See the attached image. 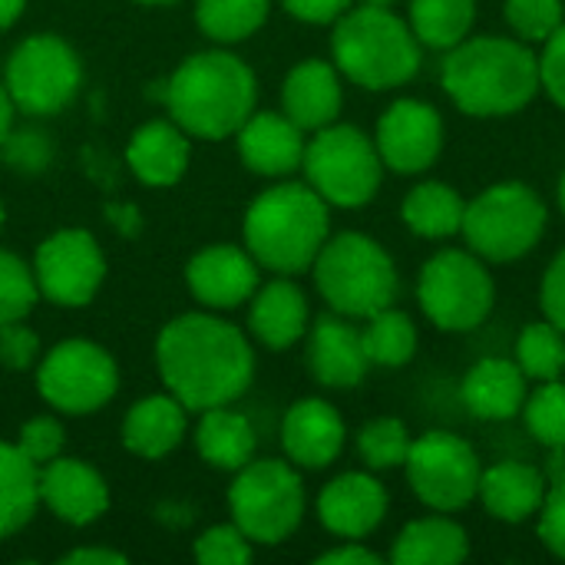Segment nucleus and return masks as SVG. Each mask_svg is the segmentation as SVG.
I'll use <instances>...</instances> for the list:
<instances>
[{
  "label": "nucleus",
  "mask_w": 565,
  "mask_h": 565,
  "mask_svg": "<svg viewBox=\"0 0 565 565\" xmlns=\"http://www.w3.org/2000/svg\"><path fill=\"white\" fill-rule=\"evenodd\" d=\"M195 559L202 565H245L252 563V540L235 526H212L195 540Z\"/></svg>",
  "instance_id": "ea45409f"
},
{
  "label": "nucleus",
  "mask_w": 565,
  "mask_h": 565,
  "mask_svg": "<svg viewBox=\"0 0 565 565\" xmlns=\"http://www.w3.org/2000/svg\"><path fill=\"white\" fill-rule=\"evenodd\" d=\"M40 503L70 526H89L109 510V487L89 463L60 454L40 467Z\"/></svg>",
  "instance_id": "f3484780"
},
{
  "label": "nucleus",
  "mask_w": 565,
  "mask_h": 565,
  "mask_svg": "<svg viewBox=\"0 0 565 565\" xmlns=\"http://www.w3.org/2000/svg\"><path fill=\"white\" fill-rule=\"evenodd\" d=\"M36 391L53 411L86 417L116 397L119 367L106 348L73 338L36 361Z\"/></svg>",
  "instance_id": "9b49d317"
},
{
  "label": "nucleus",
  "mask_w": 565,
  "mask_h": 565,
  "mask_svg": "<svg viewBox=\"0 0 565 565\" xmlns=\"http://www.w3.org/2000/svg\"><path fill=\"white\" fill-rule=\"evenodd\" d=\"M308 364L324 387H358L371 367L361 331L351 328L344 318H331V315L311 328Z\"/></svg>",
  "instance_id": "b1692460"
},
{
  "label": "nucleus",
  "mask_w": 565,
  "mask_h": 565,
  "mask_svg": "<svg viewBox=\"0 0 565 565\" xmlns=\"http://www.w3.org/2000/svg\"><path fill=\"white\" fill-rule=\"evenodd\" d=\"M139 3H172V0H139Z\"/></svg>",
  "instance_id": "4d7b16f0"
},
{
  "label": "nucleus",
  "mask_w": 565,
  "mask_h": 565,
  "mask_svg": "<svg viewBox=\"0 0 565 565\" xmlns=\"http://www.w3.org/2000/svg\"><path fill=\"white\" fill-rule=\"evenodd\" d=\"M361 3H374V7H391L394 0H361Z\"/></svg>",
  "instance_id": "864d4df0"
},
{
  "label": "nucleus",
  "mask_w": 565,
  "mask_h": 565,
  "mask_svg": "<svg viewBox=\"0 0 565 565\" xmlns=\"http://www.w3.org/2000/svg\"><path fill=\"white\" fill-rule=\"evenodd\" d=\"M440 79L467 116H510L540 93V56L520 40L473 36L450 46Z\"/></svg>",
  "instance_id": "7ed1b4c3"
},
{
  "label": "nucleus",
  "mask_w": 565,
  "mask_h": 565,
  "mask_svg": "<svg viewBox=\"0 0 565 565\" xmlns=\"http://www.w3.org/2000/svg\"><path fill=\"white\" fill-rule=\"evenodd\" d=\"M384 513L387 493L367 473H344L331 480L318 497V516L324 530L341 540H364L381 526Z\"/></svg>",
  "instance_id": "6ab92c4d"
},
{
  "label": "nucleus",
  "mask_w": 565,
  "mask_h": 565,
  "mask_svg": "<svg viewBox=\"0 0 565 565\" xmlns=\"http://www.w3.org/2000/svg\"><path fill=\"white\" fill-rule=\"evenodd\" d=\"M477 17V0H414L411 3V30L420 43L434 50L457 46Z\"/></svg>",
  "instance_id": "2f4dec72"
},
{
  "label": "nucleus",
  "mask_w": 565,
  "mask_h": 565,
  "mask_svg": "<svg viewBox=\"0 0 565 565\" xmlns=\"http://www.w3.org/2000/svg\"><path fill=\"white\" fill-rule=\"evenodd\" d=\"M550 487L553 483H563L565 480V450H553V460H550V473H546Z\"/></svg>",
  "instance_id": "603ef678"
},
{
  "label": "nucleus",
  "mask_w": 565,
  "mask_h": 565,
  "mask_svg": "<svg viewBox=\"0 0 565 565\" xmlns=\"http://www.w3.org/2000/svg\"><path fill=\"white\" fill-rule=\"evenodd\" d=\"M546 321H553L565 334V248L553 258L546 278H543V291H540Z\"/></svg>",
  "instance_id": "a18cd8bd"
},
{
  "label": "nucleus",
  "mask_w": 565,
  "mask_h": 565,
  "mask_svg": "<svg viewBox=\"0 0 565 565\" xmlns=\"http://www.w3.org/2000/svg\"><path fill=\"white\" fill-rule=\"evenodd\" d=\"M546 228L543 199L523 182H500L483 189L473 202H467L460 232L473 255L487 262H516L536 248Z\"/></svg>",
  "instance_id": "1a4fd4ad"
},
{
  "label": "nucleus",
  "mask_w": 565,
  "mask_h": 565,
  "mask_svg": "<svg viewBox=\"0 0 565 565\" xmlns=\"http://www.w3.org/2000/svg\"><path fill=\"white\" fill-rule=\"evenodd\" d=\"M255 427L245 414L225 407L202 411V420L195 427V450L199 457L215 470H242L248 460H255Z\"/></svg>",
  "instance_id": "cd10ccee"
},
{
  "label": "nucleus",
  "mask_w": 565,
  "mask_h": 565,
  "mask_svg": "<svg viewBox=\"0 0 565 565\" xmlns=\"http://www.w3.org/2000/svg\"><path fill=\"white\" fill-rule=\"evenodd\" d=\"M546 493H550L546 473L530 463H516V460L490 467L480 477V490H477L483 507L503 523H523L533 513H540Z\"/></svg>",
  "instance_id": "a878e982"
},
{
  "label": "nucleus",
  "mask_w": 565,
  "mask_h": 565,
  "mask_svg": "<svg viewBox=\"0 0 565 565\" xmlns=\"http://www.w3.org/2000/svg\"><path fill=\"white\" fill-rule=\"evenodd\" d=\"M192 136L175 119H152L139 126L126 146L132 175L146 185H175L192 159Z\"/></svg>",
  "instance_id": "412c9836"
},
{
  "label": "nucleus",
  "mask_w": 565,
  "mask_h": 565,
  "mask_svg": "<svg viewBox=\"0 0 565 565\" xmlns=\"http://www.w3.org/2000/svg\"><path fill=\"white\" fill-rule=\"evenodd\" d=\"M232 523L258 546L285 543L305 516V487L285 460H248L228 487Z\"/></svg>",
  "instance_id": "0eeeda50"
},
{
  "label": "nucleus",
  "mask_w": 565,
  "mask_h": 565,
  "mask_svg": "<svg viewBox=\"0 0 565 565\" xmlns=\"http://www.w3.org/2000/svg\"><path fill=\"white\" fill-rule=\"evenodd\" d=\"M516 364L533 381H556L565 371V338L553 321L526 324L516 344Z\"/></svg>",
  "instance_id": "f704fd0d"
},
{
  "label": "nucleus",
  "mask_w": 565,
  "mask_h": 565,
  "mask_svg": "<svg viewBox=\"0 0 565 565\" xmlns=\"http://www.w3.org/2000/svg\"><path fill=\"white\" fill-rule=\"evenodd\" d=\"M63 563L66 565H122L126 563V556L122 553H113V550H106V546H79V550H73V553H66L63 556Z\"/></svg>",
  "instance_id": "09e8293b"
},
{
  "label": "nucleus",
  "mask_w": 565,
  "mask_h": 565,
  "mask_svg": "<svg viewBox=\"0 0 565 565\" xmlns=\"http://www.w3.org/2000/svg\"><path fill=\"white\" fill-rule=\"evenodd\" d=\"M248 328L252 338L271 351H285L308 331V298L291 278H275L268 285H258L248 308Z\"/></svg>",
  "instance_id": "5701e85b"
},
{
  "label": "nucleus",
  "mask_w": 565,
  "mask_h": 565,
  "mask_svg": "<svg viewBox=\"0 0 565 565\" xmlns=\"http://www.w3.org/2000/svg\"><path fill=\"white\" fill-rule=\"evenodd\" d=\"M281 7L305 23H334L344 10H351V0H281Z\"/></svg>",
  "instance_id": "49530a36"
},
{
  "label": "nucleus",
  "mask_w": 565,
  "mask_h": 565,
  "mask_svg": "<svg viewBox=\"0 0 565 565\" xmlns=\"http://www.w3.org/2000/svg\"><path fill=\"white\" fill-rule=\"evenodd\" d=\"M467 553H470V540L463 526L444 516H427L404 526L391 559L397 565H454L467 559Z\"/></svg>",
  "instance_id": "c85d7f7f"
},
{
  "label": "nucleus",
  "mask_w": 565,
  "mask_h": 565,
  "mask_svg": "<svg viewBox=\"0 0 565 565\" xmlns=\"http://www.w3.org/2000/svg\"><path fill=\"white\" fill-rule=\"evenodd\" d=\"M40 507V467L0 440V540L20 533Z\"/></svg>",
  "instance_id": "c756f323"
},
{
  "label": "nucleus",
  "mask_w": 565,
  "mask_h": 565,
  "mask_svg": "<svg viewBox=\"0 0 565 565\" xmlns=\"http://www.w3.org/2000/svg\"><path fill=\"white\" fill-rule=\"evenodd\" d=\"M271 0H195L199 30L215 43H242L268 20Z\"/></svg>",
  "instance_id": "473e14b6"
},
{
  "label": "nucleus",
  "mask_w": 565,
  "mask_h": 565,
  "mask_svg": "<svg viewBox=\"0 0 565 565\" xmlns=\"http://www.w3.org/2000/svg\"><path fill=\"white\" fill-rule=\"evenodd\" d=\"M493 278L483 268L480 255L470 252H437L417 285V301L424 315L444 331H470L483 324L493 308Z\"/></svg>",
  "instance_id": "f8f14e48"
},
{
  "label": "nucleus",
  "mask_w": 565,
  "mask_h": 565,
  "mask_svg": "<svg viewBox=\"0 0 565 565\" xmlns=\"http://www.w3.org/2000/svg\"><path fill=\"white\" fill-rule=\"evenodd\" d=\"M258 83L245 60L228 50L192 53L166 83L169 119L192 139H228L255 113Z\"/></svg>",
  "instance_id": "f03ea898"
},
{
  "label": "nucleus",
  "mask_w": 565,
  "mask_h": 565,
  "mask_svg": "<svg viewBox=\"0 0 565 565\" xmlns=\"http://www.w3.org/2000/svg\"><path fill=\"white\" fill-rule=\"evenodd\" d=\"M404 467L414 493L437 513L463 510L477 497L483 477L473 447L447 430H427L411 440Z\"/></svg>",
  "instance_id": "ddd939ff"
},
{
  "label": "nucleus",
  "mask_w": 565,
  "mask_h": 565,
  "mask_svg": "<svg viewBox=\"0 0 565 565\" xmlns=\"http://www.w3.org/2000/svg\"><path fill=\"white\" fill-rule=\"evenodd\" d=\"M367 328L361 331L364 341V354L371 364L381 367H401L414 358L417 351V328L404 311L384 308L371 318H364Z\"/></svg>",
  "instance_id": "72a5a7b5"
},
{
  "label": "nucleus",
  "mask_w": 565,
  "mask_h": 565,
  "mask_svg": "<svg viewBox=\"0 0 565 565\" xmlns=\"http://www.w3.org/2000/svg\"><path fill=\"white\" fill-rule=\"evenodd\" d=\"M331 53L338 73L364 89L404 86L420 70V40L387 7L361 3L334 20Z\"/></svg>",
  "instance_id": "39448f33"
},
{
  "label": "nucleus",
  "mask_w": 565,
  "mask_h": 565,
  "mask_svg": "<svg viewBox=\"0 0 565 565\" xmlns=\"http://www.w3.org/2000/svg\"><path fill=\"white\" fill-rule=\"evenodd\" d=\"M540 536L543 543L565 559V480L553 483L546 500H543V513H540Z\"/></svg>",
  "instance_id": "c03bdc74"
},
{
  "label": "nucleus",
  "mask_w": 565,
  "mask_h": 565,
  "mask_svg": "<svg viewBox=\"0 0 565 565\" xmlns=\"http://www.w3.org/2000/svg\"><path fill=\"white\" fill-rule=\"evenodd\" d=\"M324 242L328 202L308 182L271 185L245 212V248L275 275L311 268Z\"/></svg>",
  "instance_id": "20e7f679"
},
{
  "label": "nucleus",
  "mask_w": 565,
  "mask_h": 565,
  "mask_svg": "<svg viewBox=\"0 0 565 565\" xmlns=\"http://www.w3.org/2000/svg\"><path fill=\"white\" fill-rule=\"evenodd\" d=\"M540 86L565 109V23L546 40V50L540 56Z\"/></svg>",
  "instance_id": "37998d69"
},
{
  "label": "nucleus",
  "mask_w": 565,
  "mask_h": 565,
  "mask_svg": "<svg viewBox=\"0 0 565 565\" xmlns=\"http://www.w3.org/2000/svg\"><path fill=\"white\" fill-rule=\"evenodd\" d=\"M13 444H17V450L30 463L43 467V463H50V460H56L63 454V444H66L63 424L56 417H33V420H26L20 427V434H17Z\"/></svg>",
  "instance_id": "a19ab883"
},
{
  "label": "nucleus",
  "mask_w": 565,
  "mask_h": 565,
  "mask_svg": "<svg viewBox=\"0 0 565 565\" xmlns=\"http://www.w3.org/2000/svg\"><path fill=\"white\" fill-rule=\"evenodd\" d=\"M156 367L166 391L189 414H202L225 407L248 391L255 354L235 324L205 311H189L159 331Z\"/></svg>",
  "instance_id": "f257e3e1"
},
{
  "label": "nucleus",
  "mask_w": 565,
  "mask_h": 565,
  "mask_svg": "<svg viewBox=\"0 0 565 565\" xmlns=\"http://www.w3.org/2000/svg\"><path fill=\"white\" fill-rule=\"evenodd\" d=\"M358 450H361V457H364V463L371 470H394L411 454V434L397 417H381V420H371L361 430Z\"/></svg>",
  "instance_id": "4c0bfd02"
},
{
  "label": "nucleus",
  "mask_w": 565,
  "mask_h": 565,
  "mask_svg": "<svg viewBox=\"0 0 565 565\" xmlns=\"http://www.w3.org/2000/svg\"><path fill=\"white\" fill-rule=\"evenodd\" d=\"M463 199L457 189L444 185V182H424L417 185L407 199H404V222L414 235L420 238H450L460 232L463 225Z\"/></svg>",
  "instance_id": "7c9ffc66"
},
{
  "label": "nucleus",
  "mask_w": 565,
  "mask_h": 565,
  "mask_svg": "<svg viewBox=\"0 0 565 565\" xmlns=\"http://www.w3.org/2000/svg\"><path fill=\"white\" fill-rule=\"evenodd\" d=\"M185 414L189 411L169 391L142 397L122 417V444H126V450L142 457V460L169 457L185 437Z\"/></svg>",
  "instance_id": "393cba45"
},
{
  "label": "nucleus",
  "mask_w": 565,
  "mask_h": 565,
  "mask_svg": "<svg viewBox=\"0 0 565 565\" xmlns=\"http://www.w3.org/2000/svg\"><path fill=\"white\" fill-rule=\"evenodd\" d=\"M281 447L295 467H331L344 450V420L328 401H298L281 420Z\"/></svg>",
  "instance_id": "a211bd4d"
},
{
  "label": "nucleus",
  "mask_w": 565,
  "mask_h": 565,
  "mask_svg": "<svg viewBox=\"0 0 565 565\" xmlns=\"http://www.w3.org/2000/svg\"><path fill=\"white\" fill-rule=\"evenodd\" d=\"M23 7H26V0H0V30L13 26L20 20Z\"/></svg>",
  "instance_id": "3c124183"
},
{
  "label": "nucleus",
  "mask_w": 565,
  "mask_h": 565,
  "mask_svg": "<svg viewBox=\"0 0 565 565\" xmlns=\"http://www.w3.org/2000/svg\"><path fill=\"white\" fill-rule=\"evenodd\" d=\"M305 179L308 185L338 209L367 205L384 179V159L377 146L354 126L331 122L315 132L305 146Z\"/></svg>",
  "instance_id": "6e6552de"
},
{
  "label": "nucleus",
  "mask_w": 565,
  "mask_h": 565,
  "mask_svg": "<svg viewBox=\"0 0 565 565\" xmlns=\"http://www.w3.org/2000/svg\"><path fill=\"white\" fill-rule=\"evenodd\" d=\"M318 563L321 565H377L381 559H377L371 550L358 546V540H351L348 546H338V550H328L324 556H318Z\"/></svg>",
  "instance_id": "de8ad7c7"
},
{
  "label": "nucleus",
  "mask_w": 565,
  "mask_h": 565,
  "mask_svg": "<svg viewBox=\"0 0 565 565\" xmlns=\"http://www.w3.org/2000/svg\"><path fill=\"white\" fill-rule=\"evenodd\" d=\"M559 205H563V212H565V172H563V182H559Z\"/></svg>",
  "instance_id": "5fc2aeb1"
},
{
  "label": "nucleus",
  "mask_w": 565,
  "mask_h": 565,
  "mask_svg": "<svg viewBox=\"0 0 565 565\" xmlns=\"http://www.w3.org/2000/svg\"><path fill=\"white\" fill-rule=\"evenodd\" d=\"M33 278L43 298L60 308H83L96 298L106 262L86 228H63L40 242L33 255Z\"/></svg>",
  "instance_id": "4468645a"
},
{
  "label": "nucleus",
  "mask_w": 565,
  "mask_h": 565,
  "mask_svg": "<svg viewBox=\"0 0 565 565\" xmlns=\"http://www.w3.org/2000/svg\"><path fill=\"white\" fill-rule=\"evenodd\" d=\"M235 136L242 162L258 175L281 179L305 162V129L285 113H252Z\"/></svg>",
  "instance_id": "aec40b11"
},
{
  "label": "nucleus",
  "mask_w": 565,
  "mask_h": 565,
  "mask_svg": "<svg viewBox=\"0 0 565 565\" xmlns=\"http://www.w3.org/2000/svg\"><path fill=\"white\" fill-rule=\"evenodd\" d=\"M40 361V338L23 321L0 324V364L10 371H26Z\"/></svg>",
  "instance_id": "79ce46f5"
},
{
  "label": "nucleus",
  "mask_w": 565,
  "mask_h": 565,
  "mask_svg": "<svg viewBox=\"0 0 565 565\" xmlns=\"http://www.w3.org/2000/svg\"><path fill=\"white\" fill-rule=\"evenodd\" d=\"M387 169L401 175L424 172L437 162L444 149V122L440 113L420 99H397L377 122L374 139Z\"/></svg>",
  "instance_id": "2eb2a0df"
},
{
  "label": "nucleus",
  "mask_w": 565,
  "mask_h": 565,
  "mask_svg": "<svg viewBox=\"0 0 565 565\" xmlns=\"http://www.w3.org/2000/svg\"><path fill=\"white\" fill-rule=\"evenodd\" d=\"M341 76L338 66L324 60L298 63L281 86V109L285 116L301 126L305 132H318L331 126L341 113Z\"/></svg>",
  "instance_id": "4be33fe9"
},
{
  "label": "nucleus",
  "mask_w": 565,
  "mask_h": 565,
  "mask_svg": "<svg viewBox=\"0 0 565 565\" xmlns=\"http://www.w3.org/2000/svg\"><path fill=\"white\" fill-rule=\"evenodd\" d=\"M3 218H7V212H3V202H0V228H3Z\"/></svg>",
  "instance_id": "6e6d98bb"
},
{
  "label": "nucleus",
  "mask_w": 565,
  "mask_h": 565,
  "mask_svg": "<svg viewBox=\"0 0 565 565\" xmlns=\"http://www.w3.org/2000/svg\"><path fill=\"white\" fill-rule=\"evenodd\" d=\"M83 83L76 50L53 33L26 36L7 60L3 86L26 116H53L66 109Z\"/></svg>",
  "instance_id": "9d476101"
},
{
  "label": "nucleus",
  "mask_w": 565,
  "mask_h": 565,
  "mask_svg": "<svg viewBox=\"0 0 565 565\" xmlns=\"http://www.w3.org/2000/svg\"><path fill=\"white\" fill-rule=\"evenodd\" d=\"M40 288L33 278V265H26L20 255L0 248V324L7 321H26V315L36 308Z\"/></svg>",
  "instance_id": "c9c22d12"
},
{
  "label": "nucleus",
  "mask_w": 565,
  "mask_h": 565,
  "mask_svg": "<svg viewBox=\"0 0 565 565\" xmlns=\"http://www.w3.org/2000/svg\"><path fill=\"white\" fill-rule=\"evenodd\" d=\"M507 20L526 43H546L565 23L563 0H507Z\"/></svg>",
  "instance_id": "58836bf2"
},
{
  "label": "nucleus",
  "mask_w": 565,
  "mask_h": 565,
  "mask_svg": "<svg viewBox=\"0 0 565 565\" xmlns=\"http://www.w3.org/2000/svg\"><path fill=\"white\" fill-rule=\"evenodd\" d=\"M311 268L321 298L341 318H371L397 298L394 258L361 232L328 238Z\"/></svg>",
  "instance_id": "423d86ee"
},
{
  "label": "nucleus",
  "mask_w": 565,
  "mask_h": 565,
  "mask_svg": "<svg viewBox=\"0 0 565 565\" xmlns=\"http://www.w3.org/2000/svg\"><path fill=\"white\" fill-rule=\"evenodd\" d=\"M463 404L480 420H510L526 404V374L516 361L487 358L463 377Z\"/></svg>",
  "instance_id": "bb28decb"
},
{
  "label": "nucleus",
  "mask_w": 565,
  "mask_h": 565,
  "mask_svg": "<svg viewBox=\"0 0 565 565\" xmlns=\"http://www.w3.org/2000/svg\"><path fill=\"white\" fill-rule=\"evenodd\" d=\"M530 434L550 450H565V384L543 381V387L523 404Z\"/></svg>",
  "instance_id": "e433bc0d"
},
{
  "label": "nucleus",
  "mask_w": 565,
  "mask_h": 565,
  "mask_svg": "<svg viewBox=\"0 0 565 565\" xmlns=\"http://www.w3.org/2000/svg\"><path fill=\"white\" fill-rule=\"evenodd\" d=\"M258 268L262 265L252 258L248 248L209 245L192 255V262L185 268V281L199 305H205L212 311H228V308L252 301V295L262 285Z\"/></svg>",
  "instance_id": "dca6fc26"
},
{
  "label": "nucleus",
  "mask_w": 565,
  "mask_h": 565,
  "mask_svg": "<svg viewBox=\"0 0 565 565\" xmlns=\"http://www.w3.org/2000/svg\"><path fill=\"white\" fill-rule=\"evenodd\" d=\"M13 113H17V106H13L7 86L0 83V142L7 139V132H10V126H13Z\"/></svg>",
  "instance_id": "8fccbe9b"
}]
</instances>
